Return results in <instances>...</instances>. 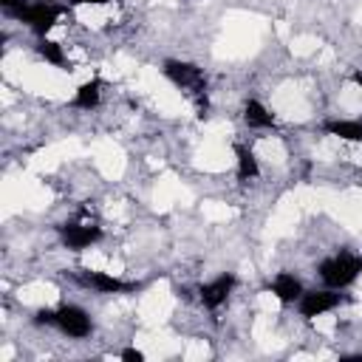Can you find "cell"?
<instances>
[{"instance_id": "1", "label": "cell", "mask_w": 362, "mask_h": 362, "mask_svg": "<svg viewBox=\"0 0 362 362\" xmlns=\"http://www.w3.org/2000/svg\"><path fill=\"white\" fill-rule=\"evenodd\" d=\"M317 272H320V277L328 288H345L362 274V255L339 252L334 257H325Z\"/></svg>"}, {"instance_id": "2", "label": "cell", "mask_w": 362, "mask_h": 362, "mask_svg": "<svg viewBox=\"0 0 362 362\" xmlns=\"http://www.w3.org/2000/svg\"><path fill=\"white\" fill-rule=\"evenodd\" d=\"M161 71H164V76H167L173 85H178L181 90H187L189 96H195L198 105L206 107V76H204V71H201L198 65L181 62V59H167Z\"/></svg>"}, {"instance_id": "3", "label": "cell", "mask_w": 362, "mask_h": 362, "mask_svg": "<svg viewBox=\"0 0 362 362\" xmlns=\"http://www.w3.org/2000/svg\"><path fill=\"white\" fill-rule=\"evenodd\" d=\"M20 23H25L37 37H45L54 25H57V20H59V14H62V6H57V3H48V0H37V3H23L17 11H11Z\"/></svg>"}, {"instance_id": "4", "label": "cell", "mask_w": 362, "mask_h": 362, "mask_svg": "<svg viewBox=\"0 0 362 362\" xmlns=\"http://www.w3.org/2000/svg\"><path fill=\"white\" fill-rule=\"evenodd\" d=\"M54 328H59L62 334H68L74 339H85L93 331V322H90V317H88L85 308H79V305H59L57 308Z\"/></svg>"}, {"instance_id": "5", "label": "cell", "mask_w": 362, "mask_h": 362, "mask_svg": "<svg viewBox=\"0 0 362 362\" xmlns=\"http://www.w3.org/2000/svg\"><path fill=\"white\" fill-rule=\"evenodd\" d=\"M339 294L337 288H322V291H303L300 300H297V308L305 320H314V317H322L328 311H334L339 305Z\"/></svg>"}, {"instance_id": "6", "label": "cell", "mask_w": 362, "mask_h": 362, "mask_svg": "<svg viewBox=\"0 0 362 362\" xmlns=\"http://www.w3.org/2000/svg\"><path fill=\"white\" fill-rule=\"evenodd\" d=\"M59 238H62V246L65 249L82 252V249L93 246L102 238V229L96 223H62L59 226Z\"/></svg>"}, {"instance_id": "7", "label": "cell", "mask_w": 362, "mask_h": 362, "mask_svg": "<svg viewBox=\"0 0 362 362\" xmlns=\"http://www.w3.org/2000/svg\"><path fill=\"white\" fill-rule=\"evenodd\" d=\"M235 283H238V277L235 274H221V277H215L212 283H204L201 288H198V297H201V303L206 305V308H218V305H223L226 303V297L232 294V288H235Z\"/></svg>"}, {"instance_id": "8", "label": "cell", "mask_w": 362, "mask_h": 362, "mask_svg": "<svg viewBox=\"0 0 362 362\" xmlns=\"http://www.w3.org/2000/svg\"><path fill=\"white\" fill-rule=\"evenodd\" d=\"M79 280L85 286L96 288L99 294H124V291H136L139 288L136 283H124V280H119V277H113L107 272H82Z\"/></svg>"}, {"instance_id": "9", "label": "cell", "mask_w": 362, "mask_h": 362, "mask_svg": "<svg viewBox=\"0 0 362 362\" xmlns=\"http://www.w3.org/2000/svg\"><path fill=\"white\" fill-rule=\"evenodd\" d=\"M269 288H272V294H274L283 305L297 303V300H300V294L305 291V288H303V283H300L294 274H288V272H280V274L272 280V286H269Z\"/></svg>"}, {"instance_id": "10", "label": "cell", "mask_w": 362, "mask_h": 362, "mask_svg": "<svg viewBox=\"0 0 362 362\" xmlns=\"http://www.w3.org/2000/svg\"><path fill=\"white\" fill-rule=\"evenodd\" d=\"M322 130L342 141H362V122H354V119H331L322 124Z\"/></svg>"}, {"instance_id": "11", "label": "cell", "mask_w": 362, "mask_h": 362, "mask_svg": "<svg viewBox=\"0 0 362 362\" xmlns=\"http://www.w3.org/2000/svg\"><path fill=\"white\" fill-rule=\"evenodd\" d=\"M99 99H102V82L93 76V79H88V82H82V85L76 88L71 105H74V107H82V110H90V107L99 105Z\"/></svg>"}, {"instance_id": "12", "label": "cell", "mask_w": 362, "mask_h": 362, "mask_svg": "<svg viewBox=\"0 0 362 362\" xmlns=\"http://www.w3.org/2000/svg\"><path fill=\"white\" fill-rule=\"evenodd\" d=\"M243 122L249 127H274V113H269V107L257 99H246L243 105Z\"/></svg>"}, {"instance_id": "13", "label": "cell", "mask_w": 362, "mask_h": 362, "mask_svg": "<svg viewBox=\"0 0 362 362\" xmlns=\"http://www.w3.org/2000/svg\"><path fill=\"white\" fill-rule=\"evenodd\" d=\"M235 156H238V178L240 181H252L260 175V164L255 158V153L243 144H235Z\"/></svg>"}, {"instance_id": "14", "label": "cell", "mask_w": 362, "mask_h": 362, "mask_svg": "<svg viewBox=\"0 0 362 362\" xmlns=\"http://www.w3.org/2000/svg\"><path fill=\"white\" fill-rule=\"evenodd\" d=\"M37 54H40L45 62H51V65H65L62 45L54 42V40H48V37H40V42H37Z\"/></svg>"}, {"instance_id": "15", "label": "cell", "mask_w": 362, "mask_h": 362, "mask_svg": "<svg viewBox=\"0 0 362 362\" xmlns=\"http://www.w3.org/2000/svg\"><path fill=\"white\" fill-rule=\"evenodd\" d=\"M54 320H57V311H51V308H40L34 317L37 325H54Z\"/></svg>"}, {"instance_id": "16", "label": "cell", "mask_w": 362, "mask_h": 362, "mask_svg": "<svg viewBox=\"0 0 362 362\" xmlns=\"http://www.w3.org/2000/svg\"><path fill=\"white\" fill-rule=\"evenodd\" d=\"M122 359H124V362H141L144 354H141L139 348H124V351H122Z\"/></svg>"}, {"instance_id": "17", "label": "cell", "mask_w": 362, "mask_h": 362, "mask_svg": "<svg viewBox=\"0 0 362 362\" xmlns=\"http://www.w3.org/2000/svg\"><path fill=\"white\" fill-rule=\"evenodd\" d=\"M71 6H105V3H110V0H68Z\"/></svg>"}, {"instance_id": "18", "label": "cell", "mask_w": 362, "mask_h": 362, "mask_svg": "<svg viewBox=\"0 0 362 362\" xmlns=\"http://www.w3.org/2000/svg\"><path fill=\"white\" fill-rule=\"evenodd\" d=\"M0 6H3L6 11H17V8L23 6V0H0Z\"/></svg>"}, {"instance_id": "19", "label": "cell", "mask_w": 362, "mask_h": 362, "mask_svg": "<svg viewBox=\"0 0 362 362\" xmlns=\"http://www.w3.org/2000/svg\"><path fill=\"white\" fill-rule=\"evenodd\" d=\"M339 362H362V354H342Z\"/></svg>"}, {"instance_id": "20", "label": "cell", "mask_w": 362, "mask_h": 362, "mask_svg": "<svg viewBox=\"0 0 362 362\" xmlns=\"http://www.w3.org/2000/svg\"><path fill=\"white\" fill-rule=\"evenodd\" d=\"M354 82H356V85L362 88V71H356V74H354Z\"/></svg>"}]
</instances>
